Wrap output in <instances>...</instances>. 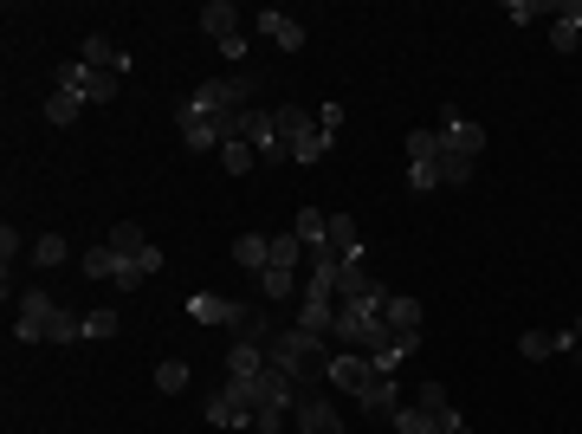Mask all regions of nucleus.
<instances>
[{
  "instance_id": "f3484780",
  "label": "nucleus",
  "mask_w": 582,
  "mask_h": 434,
  "mask_svg": "<svg viewBox=\"0 0 582 434\" xmlns=\"http://www.w3.org/2000/svg\"><path fill=\"white\" fill-rule=\"evenodd\" d=\"M356 402H363L369 415H382V422H388V415L401 409V383H395V376H376V383H369V389H363V396H356Z\"/></svg>"
},
{
  "instance_id": "ddd939ff",
  "label": "nucleus",
  "mask_w": 582,
  "mask_h": 434,
  "mask_svg": "<svg viewBox=\"0 0 582 434\" xmlns=\"http://www.w3.org/2000/svg\"><path fill=\"white\" fill-rule=\"evenodd\" d=\"M272 130H279V143H285V149H298V143L317 130V117L304 111V104H279V111H272Z\"/></svg>"
},
{
  "instance_id": "1a4fd4ad",
  "label": "nucleus",
  "mask_w": 582,
  "mask_h": 434,
  "mask_svg": "<svg viewBox=\"0 0 582 434\" xmlns=\"http://www.w3.org/2000/svg\"><path fill=\"white\" fill-rule=\"evenodd\" d=\"M563 350H576V331H524V337H518V357H524V363L563 357Z\"/></svg>"
},
{
  "instance_id": "4468645a",
  "label": "nucleus",
  "mask_w": 582,
  "mask_h": 434,
  "mask_svg": "<svg viewBox=\"0 0 582 434\" xmlns=\"http://www.w3.org/2000/svg\"><path fill=\"white\" fill-rule=\"evenodd\" d=\"M421 409L434 415V428L440 434H460L466 422H460V409H453V396H447V383H421Z\"/></svg>"
},
{
  "instance_id": "20e7f679",
  "label": "nucleus",
  "mask_w": 582,
  "mask_h": 434,
  "mask_svg": "<svg viewBox=\"0 0 582 434\" xmlns=\"http://www.w3.org/2000/svg\"><path fill=\"white\" fill-rule=\"evenodd\" d=\"M188 318H194V324H220V331H240L253 311H246L240 298H227V292H194V298H188Z\"/></svg>"
},
{
  "instance_id": "4c0bfd02",
  "label": "nucleus",
  "mask_w": 582,
  "mask_h": 434,
  "mask_svg": "<svg viewBox=\"0 0 582 434\" xmlns=\"http://www.w3.org/2000/svg\"><path fill=\"white\" fill-rule=\"evenodd\" d=\"M576 337H582V318H576Z\"/></svg>"
},
{
  "instance_id": "dca6fc26",
  "label": "nucleus",
  "mask_w": 582,
  "mask_h": 434,
  "mask_svg": "<svg viewBox=\"0 0 582 434\" xmlns=\"http://www.w3.org/2000/svg\"><path fill=\"white\" fill-rule=\"evenodd\" d=\"M78 59H85V65H91V72H117V78H123V72H130V59H123V52H117V46H110V39H104V33H85V46H78Z\"/></svg>"
},
{
  "instance_id": "393cba45",
  "label": "nucleus",
  "mask_w": 582,
  "mask_h": 434,
  "mask_svg": "<svg viewBox=\"0 0 582 434\" xmlns=\"http://www.w3.org/2000/svg\"><path fill=\"white\" fill-rule=\"evenodd\" d=\"M104 247H117L123 260H136V253H149V234H143L136 221H117V227H110V240H104Z\"/></svg>"
},
{
  "instance_id": "f03ea898",
  "label": "nucleus",
  "mask_w": 582,
  "mask_h": 434,
  "mask_svg": "<svg viewBox=\"0 0 582 434\" xmlns=\"http://www.w3.org/2000/svg\"><path fill=\"white\" fill-rule=\"evenodd\" d=\"M194 111H207V117H233V111H246L253 104V78L246 72H233V78H207V85H194Z\"/></svg>"
},
{
  "instance_id": "39448f33",
  "label": "nucleus",
  "mask_w": 582,
  "mask_h": 434,
  "mask_svg": "<svg viewBox=\"0 0 582 434\" xmlns=\"http://www.w3.org/2000/svg\"><path fill=\"white\" fill-rule=\"evenodd\" d=\"M324 383H330V389H343V396H363V389L376 383V363L356 357V350H337V357L324 363Z\"/></svg>"
},
{
  "instance_id": "c756f323",
  "label": "nucleus",
  "mask_w": 582,
  "mask_h": 434,
  "mask_svg": "<svg viewBox=\"0 0 582 434\" xmlns=\"http://www.w3.org/2000/svg\"><path fill=\"white\" fill-rule=\"evenodd\" d=\"M220 162H227V175H253L259 169V149L253 143H220Z\"/></svg>"
},
{
  "instance_id": "2f4dec72",
  "label": "nucleus",
  "mask_w": 582,
  "mask_h": 434,
  "mask_svg": "<svg viewBox=\"0 0 582 434\" xmlns=\"http://www.w3.org/2000/svg\"><path fill=\"white\" fill-rule=\"evenodd\" d=\"M78 111H85V98H78V91H52V98H46V124H72Z\"/></svg>"
},
{
  "instance_id": "b1692460",
  "label": "nucleus",
  "mask_w": 582,
  "mask_h": 434,
  "mask_svg": "<svg viewBox=\"0 0 582 434\" xmlns=\"http://www.w3.org/2000/svg\"><path fill=\"white\" fill-rule=\"evenodd\" d=\"M291 234H298L304 240V247H330V221H324V214H317V208H298V221H291Z\"/></svg>"
},
{
  "instance_id": "f704fd0d",
  "label": "nucleus",
  "mask_w": 582,
  "mask_h": 434,
  "mask_svg": "<svg viewBox=\"0 0 582 434\" xmlns=\"http://www.w3.org/2000/svg\"><path fill=\"white\" fill-rule=\"evenodd\" d=\"M408 188H414V195H434V188H440V169H434V162H408Z\"/></svg>"
},
{
  "instance_id": "f257e3e1",
  "label": "nucleus",
  "mask_w": 582,
  "mask_h": 434,
  "mask_svg": "<svg viewBox=\"0 0 582 434\" xmlns=\"http://www.w3.org/2000/svg\"><path fill=\"white\" fill-rule=\"evenodd\" d=\"M78 331H85V318H78L72 305H59L46 286H26L20 292V311H13V337L20 344H78Z\"/></svg>"
},
{
  "instance_id": "cd10ccee",
  "label": "nucleus",
  "mask_w": 582,
  "mask_h": 434,
  "mask_svg": "<svg viewBox=\"0 0 582 434\" xmlns=\"http://www.w3.org/2000/svg\"><path fill=\"white\" fill-rule=\"evenodd\" d=\"M408 162H440V130L434 124H414L408 130Z\"/></svg>"
},
{
  "instance_id": "58836bf2",
  "label": "nucleus",
  "mask_w": 582,
  "mask_h": 434,
  "mask_svg": "<svg viewBox=\"0 0 582 434\" xmlns=\"http://www.w3.org/2000/svg\"><path fill=\"white\" fill-rule=\"evenodd\" d=\"M576 350H582V337H576Z\"/></svg>"
},
{
  "instance_id": "bb28decb",
  "label": "nucleus",
  "mask_w": 582,
  "mask_h": 434,
  "mask_svg": "<svg viewBox=\"0 0 582 434\" xmlns=\"http://www.w3.org/2000/svg\"><path fill=\"white\" fill-rule=\"evenodd\" d=\"M78 266H85V279H110V286H117V266H123V253H117V247H91Z\"/></svg>"
},
{
  "instance_id": "9d476101",
  "label": "nucleus",
  "mask_w": 582,
  "mask_h": 434,
  "mask_svg": "<svg viewBox=\"0 0 582 434\" xmlns=\"http://www.w3.org/2000/svg\"><path fill=\"white\" fill-rule=\"evenodd\" d=\"M421 318H427V311H421V298H408V292H388L382 324H388L395 337H414V331H421Z\"/></svg>"
},
{
  "instance_id": "2eb2a0df",
  "label": "nucleus",
  "mask_w": 582,
  "mask_h": 434,
  "mask_svg": "<svg viewBox=\"0 0 582 434\" xmlns=\"http://www.w3.org/2000/svg\"><path fill=\"white\" fill-rule=\"evenodd\" d=\"M330 253H337L343 266H350V260H369V253H363V227H356L350 214H330Z\"/></svg>"
},
{
  "instance_id": "412c9836",
  "label": "nucleus",
  "mask_w": 582,
  "mask_h": 434,
  "mask_svg": "<svg viewBox=\"0 0 582 434\" xmlns=\"http://www.w3.org/2000/svg\"><path fill=\"white\" fill-rule=\"evenodd\" d=\"M304 260H311V247H304L298 234H272V266H285V273H304Z\"/></svg>"
},
{
  "instance_id": "c85d7f7f",
  "label": "nucleus",
  "mask_w": 582,
  "mask_h": 434,
  "mask_svg": "<svg viewBox=\"0 0 582 434\" xmlns=\"http://www.w3.org/2000/svg\"><path fill=\"white\" fill-rule=\"evenodd\" d=\"M156 389H162V396H182V389H188V363L182 357H162L156 363Z\"/></svg>"
},
{
  "instance_id": "e433bc0d",
  "label": "nucleus",
  "mask_w": 582,
  "mask_h": 434,
  "mask_svg": "<svg viewBox=\"0 0 582 434\" xmlns=\"http://www.w3.org/2000/svg\"><path fill=\"white\" fill-rule=\"evenodd\" d=\"M136 266H143V279H156L169 260H162V247H149V253H136Z\"/></svg>"
},
{
  "instance_id": "72a5a7b5",
  "label": "nucleus",
  "mask_w": 582,
  "mask_h": 434,
  "mask_svg": "<svg viewBox=\"0 0 582 434\" xmlns=\"http://www.w3.org/2000/svg\"><path fill=\"white\" fill-rule=\"evenodd\" d=\"M563 0H511L505 7V20H518V26H531V20H544V13H557Z\"/></svg>"
},
{
  "instance_id": "6ab92c4d",
  "label": "nucleus",
  "mask_w": 582,
  "mask_h": 434,
  "mask_svg": "<svg viewBox=\"0 0 582 434\" xmlns=\"http://www.w3.org/2000/svg\"><path fill=\"white\" fill-rule=\"evenodd\" d=\"M207 422L214 428H253V409H240L227 389H214V396H207Z\"/></svg>"
},
{
  "instance_id": "c9c22d12",
  "label": "nucleus",
  "mask_w": 582,
  "mask_h": 434,
  "mask_svg": "<svg viewBox=\"0 0 582 434\" xmlns=\"http://www.w3.org/2000/svg\"><path fill=\"white\" fill-rule=\"evenodd\" d=\"M123 324H117V311H85V331L78 337H117Z\"/></svg>"
},
{
  "instance_id": "a878e982",
  "label": "nucleus",
  "mask_w": 582,
  "mask_h": 434,
  "mask_svg": "<svg viewBox=\"0 0 582 434\" xmlns=\"http://www.w3.org/2000/svg\"><path fill=\"white\" fill-rule=\"evenodd\" d=\"M26 253H33V266H39V273H52V266H65V253H72V247H65V234H39Z\"/></svg>"
},
{
  "instance_id": "a211bd4d",
  "label": "nucleus",
  "mask_w": 582,
  "mask_h": 434,
  "mask_svg": "<svg viewBox=\"0 0 582 434\" xmlns=\"http://www.w3.org/2000/svg\"><path fill=\"white\" fill-rule=\"evenodd\" d=\"M330 324H337V298H304V305H298V331L330 337Z\"/></svg>"
},
{
  "instance_id": "9b49d317",
  "label": "nucleus",
  "mask_w": 582,
  "mask_h": 434,
  "mask_svg": "<svg viewBox=\"0 0 582 434\" xmlns=\"http://www.w3.org/2000/svg\"><path fill=\"white\" fill-rule=\"evenodd\" d=\"M382 292L388 286L369 273V260H350V266H343V279H337V298H343V305H356V298H382Z\"/></svg>"
},
{
  "instance_id": "6e6552de",
  "label": "nucleus",
  "mask_w": 582,
  "mask_h": 434,
  "mask_svg": "<svg viewBox=\"0 0 582 434\" xmlns=\"http://www.w3.org/2000/svg\"><path fill=\"white\" fill-rule=\"evenodd\" d=\"M175 124H182V149H220V117H207V111H194V104H182L175 111Z\"/></svg>"
},
{
  "instance_id": "7c9ffc66",
  "label": "nucleus",
  "mask_w": 582,
  "mask_h": 434,
  "mask_svg": "<svg viewBox=\"0 0 582 434\" xmlns=\"http://www.w3.org/2000/svg\"><path fill=\"white\" fill-rule=\"evenodd\" d=\"M388 422H395L401 434H440V428H434V415H427V409H421V402H414V409H408V402H401V409H395V415H388Z\"/></svg>"
},
{
  "instance_id": "423d86ee",
  "label": "nucleus",
  "mask_w": 582,
  "mask_h": 434,
  "mask_svg": "<svg viewBox=\"0 0 582 434\" xmlns=\"http://www.w3.org/2000/svg\"><path fill=\"white\" fill-rule=\"evenodd\" d=\"M291 422H298V434H343V415L330 409V396H324V389H317V396H298Z\"/></svg>"
},
{
  "instance_id": "aec40b11",
  "label": "nucleus",
  "mask_w": 582,
  "mask_h": 434,
  "mask_svg": "<svg viewBox=\"0 0 582 434\" xmlns=\"http://www.w3.org/2000/svg\"><path fill=\"white\" fill-rule=\"evenodd\" d=\"M233 260H240L246 273H266V266H272V240L266 234H240V240H233Z\"/></svg>"
},
{
  "instance_id": "7ed1b4c3",
  "label": "nucleus",
  "mask_w": 582,
  "mask_h": 434,
  "mask_svg": "<svg viewBox=\"0 0 582 434\" xmlns=\"http://www.w3.org/2000/svg\"><path fill=\"white\" fill-rule=\"evenodd\" d=\"M201 33L214 39L233 65L246 59V26H240V7H233V0H207V7H201Z\"/></svg>"
},
{
  "instance_id": "4be33fe9",
  "label": "nucleus",
  "mask_w": 582,
  "mask_h": 434,
  "mask_svg": "<svg viewBox=\"0 0 582 434\" xmlns=\"http://www.w3.org/2000/svg\"><path fill=\"white\" fill-rule=\"evenodd\" d=\"M434 169H440V188H460V182H473V169H479V162H473V156H460V149H447V143H440V162H434Z\"/></svg>"
},
{
  "instance_id": "5701e85b",
  "label": "nucleus",
  "mask_w": 582,
  "mask_h": 434,
  "mask_svg": "<svg viewBox=\"0 0 582 434\" xmlns=\"http://www.w3.org/2000/svg\"><path fill=\"white\" fill-rule=\"evenodd\" d=\"M259 292H266V305H279V298L304 292V273H285V266H266V273H259Z\"/></svg>"
},
{
  "instance_id": "473e14b6",
  "label": "nucleus",
  "mask_w": 582,
  "mask_h": 434,
  "mask_svg": "<svg viewBox=\"0 0 582 434\" xmlns=\"http://www.w3.org/2000/svg\"><path fill=\"white\" fill-rule=\"evenodd\" d=\"M330 149H337V137H330V130H311V137H304L298 149H291V162H324Z\"/></svg>"
},
{
  "instance_id": "f8f14e48",
  "label": "nucleus",
  "mask_w": 582,
  "mask_h": 434,
  "mask_svg": "<svg viewBox=\"0 0 582 434\" xmlns=\"http://www.w3.org/2000/svg\"><path fill=\"white\" fill-rule=\"evenodd\" d=\"M259 33H266L279 52H304V26L291 20V13H279V7H266V13H259Z\"/></svg>"
},
{
  "instance_id": "0eeeda50",
  "label": "nucleus",
  "mask_w": 582,
  "mask_h": 434,
  "mask_svg": "<svg viewBox=\"0 0 582 434\" xmlns=\"http://www.w3.org/2000/svg\"><path fill=\"white\" fill-rule=\"evenodd\" d=\"M434 130H440V143H447V149H460V156H473V162H479V149H485V130H479V124H466V117L453 111V104L434 117Z\"/></svg>"
}]
</instances>
